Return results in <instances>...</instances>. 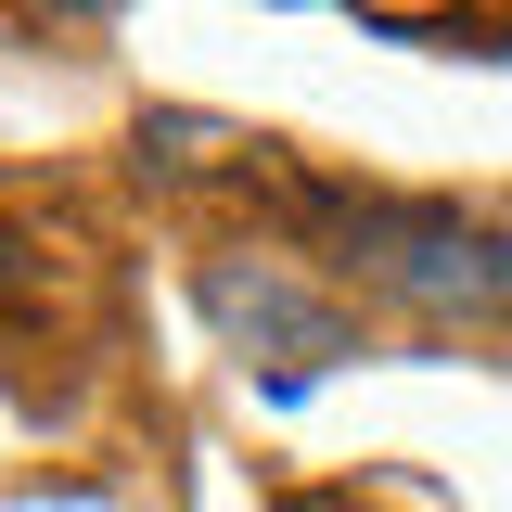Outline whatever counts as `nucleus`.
Instances as JSON below:
<instances>
[{
    "label": "nucleus",
    "mask_w": 512,
    "mask_h": 512,
    "mask_svg": "<svg viewBox=\"0 0 512 512\" xmlns=\"http://www.w3.org/2000/svg\"><path fill=\"white\" fill-rule=\"evenodd\" d=\"M205 320L244 346V359H269V384H320L333 359H359V320L333 308V295H308L282 256H205Z\"/></svg>",
    "instance_id": "nucleus-2"
},
{
    "label": "nucleus",
    "mask_w": 512,
    "mask_h": 512,
    "mask_svg": "<svg viewBox=\"0 0 512 512\" xmlns=\"http://www.w3.org/2000/svg\"><path fill=\"white\" fill-rule=\"evenodd\" d=\"M295 218H320L359 282H384L410 320H512V218L448 192H346L295 180Z\"/></svg>",
    "instance_id": "nucleus-1"
}]
</instances>
